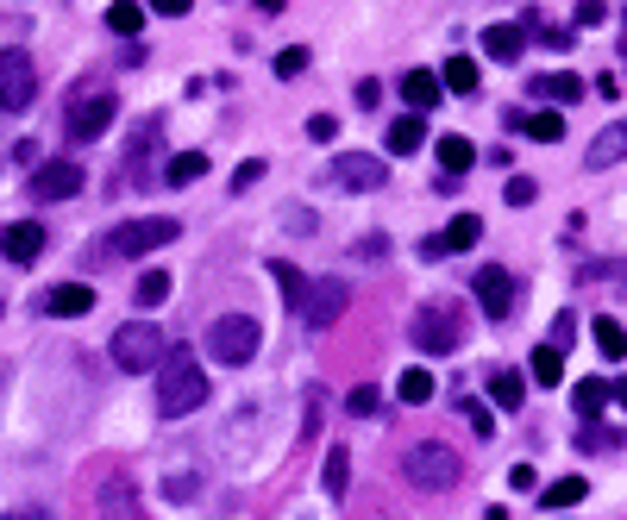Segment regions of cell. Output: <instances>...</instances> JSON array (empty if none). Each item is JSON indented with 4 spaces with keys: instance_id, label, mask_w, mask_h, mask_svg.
I'll return each instance as SVG.
<instances>
[{
    "instance_id": "e575fe53",
    "label": "cell",
    "mask_w": 627,
    "mask_h": 520,
    "mask_svg": "<svg viewBox=\"0 0 627 520\" xmlns=\"http://www.w3.org/2000/svg\"><path fill=\"white\" fill-rule=\"evenodd\" d=\"M527 26L540 32V44H546V51H571V38H577V32H565V26H540V13H527Z\"/></svg>"
},
{
    "instance_id": "8992f818",
    "label": "cell",
    "mask_w": 627,
    "mask_h": 520,
    "mask_svg": "<svg viewBox=\"0 0 627 520\" xmlns=\"http://www.w3.org/2000/svg\"><path fill=\"white\" fill-rule=\"evenodd\" d=\"M164 333H157L151 320H132V326H120V333H113V364L120 370H157L164 364Z\"/></svg>"
},
{
    "instance_id": "ee69618b",
    "label": "cell",
    "mask_w": 627,
    "mask_h": 520,
    "mask_svg": "<svg viewBox=\"0 0 627 520\" xmlns=\"http://www.w3.org/2000/svg\"><path fill=\"white\" fill-rule=\"evenodd\" d=\"M602 19H609L602 0H577V26H602Z\"/></svg>"
},
{
    "instance_id": "30bf717a",
    "label": "cell",
    "mask_w": 627,
    "mask_h": 520,
    "mask_svg": "<svg viewBox=\"0 0 627 520\" xmlns=\"http://www.w3.org/2000/svg\"><path fill=\"white\" fill-rule=\"evenodd\" d=\"M471 289H477V307H483V320H508L515 314V276H508L502 264H483L477 276H471Z\"/></svg>"
},
{
    "instance_id": "2e32d148",
    "label": "cell",
    "mask_w": 627,
    "mask_h": 520,
    "mask_svg": "<svg viewBox=\"0 0 627 520\" xmlns=\"http://www.w3.org/2000/svg\"><path fill=\"white\" fill-rule=\"evenodd\" d=\"M439 94H446V82H439L433 69H408V76H402V101H408L414 113H433Z\"/></svg>"
},
{
    "instance_id": "52a82bcc",
    "label": "cell",
    "mask_w": 627,
    "mask_h": 520,
    "mask_svg": "<svg viewBox=\"0 0 627 520\" xmlns=\"http://www.w3.org/2000/svg\"><path fill=\"white\" fill-rule=\"evenodd\" d=\"M32 94H38V69L19 44H7V51H0V113H26Z\"/></svg>"
},
{
    "instance_id": "ba28073f",
    "label": "cell",
    "mask_w": 627,
    "mask_h": 520,
    "mask_svg": "<svg viewBox=\"0 0 627 520\" xmlns=\"http://www.w3.org/2000/svg\"><path fill=\"white\" fill-rule=\"evenodd\" d=\"M176 220L170 214H145V220H126L120 232H113V257H145V251H164L176 239Z\"/></svg>"
},
{
    "instance_id": "681fc988",
    "label": "cell",
    "mask_w": 627,
    "mask_h": 520,
    "mask_svg": "<svg viewBox=\"0 0 627 520\" xmlns=\"http://www.w3.org/2000/svg\"><path fill=\"white\" fill-rule=\"evenodd\" d=\"M508 483H515V489H533L540 477H533V464H515V470H508Z\"/></svg>"
},
{
    "instance_id": "d6986e66",
    "label": "cell",
    "mask_w": 627,
    "mask_h": 520,
    "mask_svg": "<svg viewBox=\"0 0 627 520\" xmlns=\"http://www.w3.org/2000/svg\"><path fill=\"white\" fill-rule=\"evenodd\" d=\"M627 157V120H615L609 132H596L590 138V170H609V163Z\"/></svg>"
},
{
    "instance_id": "9a60e30c",
    "label": "cell",
    "mask_w": 627,
    "mask_h": 520,
    "mask_svg": "<svg viewBox=\"0 0 627 520\" xmlns=\"http://www.w3.org/2000/svg\"><path fill=\"white\" fill-rule=\"evenodd\" d=\"M477 239H483V220H477V214H458V220L439 232V239H427L421 251H427V257H446V251H471Z\"/></svg>"
},
{
    "instance_id": "bcb514c9",
    "label": "cell",
    "mask_w": 627,
    "mask_h": 520,
    "mask_svg": "<svg viewBox=\"0 0 627 520\" xmlns=\"http://www.w3.org/2000/svg\"><path fill=\"white\" fill-rule=\"evenodd\" d=\"M101 508H120V514H132L138 502H132V495H126V489H107V495H101Z\"/></svg>"
},
{
    "instance_id": "8fae6325",
    "label": "cell",
    "mask_w": 627,
    "mask_h": 520,
    "mask_svg": "<svg viewBox=\"0 0 627 520\" xmlns=\"http://www.w3.org/2000/svg\"><path fill=\"white\" fill-rule=\"evenodd\" d=\"M333 182L352 188V195H370V188L389 182V163L370 157V151H345V157H333Z\"/></svg>"
},
{
    "instance_id": "d590c367",
    "label": "cell",
    "mask_w": 627,
    "mask_h": 520,
    "mask_svg": "<svg viewBox=\"0 0 627 520\" xmlns=\"http://www.w3.org/2000/svg\"><path fill=\"white\" fill-rule=\"evenodd\" d=\"M584 282H609V289H621V295H627V264H590V270H584Z\"/></svg>"
},
{
    "instance_id": "d4e9b609",
    "label": "cell",
    "mask_w": 627,
    "mask_h": 520,
    "mask_svg": "<svg viewBox=\"0 0 627 520\" xmlns=\"http://www.w3.org/2000/svg\"><path fill=\"white\" fill-rule=\"evenodd\" d=\"M207 176V157L201 151H176L170 163H164V182H176V188H189V182H201Z\"/></svg>"
},
{
    "instance_id": "b9f144b4",
    "label": "cell",
    "mask_w": 627,
    "mask_h": 520,
    "mask_svg": "<svg viewBox=\"0 0 627 520\" xmlns=\"http://www.w3.org/2000/svg\"><path fill=\"white\" fill-rule=\"evenodd\" d=\"M251 182H264V163H258V157H245V163H239V170H232V188H239V195H245V188H251Z\"/></svg>"
},
{
    "instance_id": "f1b7e54d",
    "label": "cell",
    "mask_w": 627,
    "mask_h": 520,
    "mask_svg": "<svg viewBox=\"0 0 627 520\" xmlns=\"http://www.w3.org/2000/svg\"><path fill=\"white\" fill-rule=\"evenodd\" d=\"M345 489H352V452L333 445V452H327V495H333V502H345Z\"/></svg>"
},
{
    "instance_id": "f35d334b",
    "label": "cell",
    "mask_w": 627,
    "mask_h": 520,
    "mask_svg": "<svg viewBox=\"0 0 627 520\" xmlns=\"http://www.w3.org/2000/svg\"><path fill=\"white\" fill-rule=\"evenodd\" d=\"M533 195H540V188H533V176H508V188H502V201H508V207H527Z\"/></svg>"
},
{
    "instance_id": "484cf974",
    "label": "cell",
    "mask_w": 627,
    "mask_h": 520,
    "mask_svg": "<svg viewBox=\"0 0 627 520\" xmlns=\"http://www.w3.org/2000/svg\"><path fill=\"white\" fill-rule=\"evenodd\" d=\"M132 301L145 307V314H151V307H164L170 301V270H145V276H138V289H132Z\"/></svg>"
},
{
    "instance_id": "ffe728a7",
    "label": "cell",
    "mask_w": 627,
    "mask_h": 520,
    "mask_svg": "<svg viewBox=\"0 0 627 520\" xmlns=\"http://www.w3.org/2000/svg\"><path fill=\"white\" fill-rule=\"evenodd\" d=\"M533 94H540L546 107H571L577 94H584V82H577L571 69H565V76H559V69H552V76H533Z\"/></svg>"
},
{
    "instance_id": "1f68e13d",
    "label": "cell",
    "mask_w": 627,
    "mask_h": 520,
    "mask_svg": "<svg viewBox=\"0 0 627 520\" xmlns=\"http://www.w3.org/2000/svg\"><path fill=\"white\" fill-rule=\"evenodd\" d=\"M521 395H527V383H521L515 370H496L490 376V401H496V408H521Z\"/></svg>"
},
{
    "instance_id": "d6a6232c",
    "label": "cell",
    "mask_w": 627,
    "mask_h": 520,
    "mask_svg": "<svg viewBox=\"0 0 627 520\" xmlns=\"http://www.w3.org/2000/svg\"><path fill=\"white\" fill-rule=\"evenodd\" d=\"M138 26H145V7H132V0H113V7H107V32L132 38Z\"/></svg>"
},
{
    "instance_id": "816d5d0a",
    "label": "cell",
    "mask_w": 627,
    "mask_h": 520,
    "mask_svg": "<svg viewBox=\"0 0 627 520\" xmlns=\"http://www.w3.org/2000/svg\"><path fill=\"white\" fill-rule=\"evenodd\" d=\"M621 26H627V13H621ZM621 44H627V32H621Z\"/></svg>"
},
{
    "instance_id": "8d00e7d4",
    "label": "cell",
    "mask_w": 627,
    "mask_h": 520,
    "mask_svg": "<svg viewBox=\"0 0 627 520\" xmlns=\"http://www.w3.org/2000/svg\"><path fill=\"white\" fill-rule=\"evenodd\" d=\"M458 414L471 420V433H477V439H490V427H496V420H490V408H483V401H458Z\"/></svg>"
},
{
    "instance_id": "4316f807",
    "label": "cell",
    "mask_w": 627,
    "mask_h": 520,
    "mask_svg": "<svg viewBox=\"0 0 627 520\" xmlns=\"http://www.w3.org/2000/svg\"><path fill=\"white\" fill-rule=\"evenodd\" d=\"M584 502V477H559V483H546L540 489V508L552 514V508H577Z\"/></svg>"
},
{
    "instance_id": "9c48e42d",
    "label": "cell",
    "mask_w": 627,
    "mask_h": 520,
    "mask_svg": "<svg viewBox=\"0 0 627 520\" xmlns=\"http://www.w3.org/2000/svg\"><path fill=\"white\" fill-rule=\"evenodd\" d=\"M352 307V282H314V295H301V320H308V333H327L339 326V314Z\"/></svg>"
},
{
    "instance_id": "f6af8a7d",
    "label": "cell",
    "mask_w": 627,
    "mask_h": 520,
    "mask_svg": "<svg viewBox=\"0 0 627 520\" xmlns=\"http://www.w3.org/2000/svg\"><path fill=\"white\" fill-rule=\"evenodd\" d=\"M571 339H577V320L559 314V320H552V345H565V351H571Z\"/></svg>"
},
{
    "instance_id": "e0dca14e",
    "label": "cell",
    "mask_w": 627,
    "mask_h": 520,
    "mask_svg": "<svg viewBox=\"0 0 627 520\" xmlns=\"http://www.w3.org/2000/svg\"><path fill=\"white\" fill-rule=\"evenodd\" d=\"M44 307H51L57 320H76V314H88V307H95V289H82V282H57V289L44 295Z\"/></svg>"
},
{
    "instance_id": "7a4b0ae2",
    "label": "cell",
    "mask_w": 627,
    "mask_h": 520,
    "mask_svg": "<svg viewBox=\"0 0 627 520\" xmlns=\"http://www.w3.org/2000/svg\"><path fill=\"white\" fill-rule=\"evenodd\" d=\"M402 470H408V483L427 489V495H446V489L464 483V464H458L452 445H414V452L402 458Z\"/></svg>"
},
{
    "instance_id": "ac0fdd59",
    "label": "cell",
    "mask_w": 627,
    "mask_h": 520,
    "mask_svg": "<svg viewBox=\"0 0 627 520\" xmlns=\"http://www.w3.org/2000/svg\"><path fill=\"white\" fill-rule=\"evenodd\" d=\"M427 145V126H421V113H414L408 107V120H396V126H389V138H383V151L389 157H414V151H421Z\"/></svg>"
},
{
    "instance_id": "c3c4849f",
    "label": "cell",
    "mask_w": 627,
    "mask_h": 520,
    "mask_svg": "<svg viewBox=\"0 0 627 520\" xmlns=\"http://www.w3.org/2000/svg\"><path fill=\"white\" fill-rule=\"evenodd\" d=\"M170 495H182V502L195 495V477H189V470H176V477H170Z\"/></svg>"
},
{
    "instance_id": "f907efd6",
    "label": "cell",
    "mask_w": 627,
    "mask_h": 520,
    "mask_svg": "<svg viewBox=\"0 0 627 520\" xmlns=\"http://www.w3.org/2000/svg\"><path fill=\"white\" fill-rule=\"evenodd\" d=\"M615 395H621V408H627V383H621V389H615Z\"/></svg>"
},
{
    "instance_id": "60d3db41",
    "label": "cell",
    "mask_w": 627,
    "mask_h": 520,
    "mask_svg": "<svg viewBox=\"0 0 627 520\" xmlns=\"http://www.w3.org/2000/svg\"><path fill=\"white\" fill-rule=\"evenodd\" d=\"M301 69H308V51H301V44H289V51L276 57V76H301Z\"/></svg>"
},
{
    "instance_id": "7bdbcfd3",
    "label": "cell",
    "mask_w": 627,
    "mask_h": 520,
    "mask_svg": "<svg viewBox=\"0 0 627 520\" xmlns=\"http://www.w3.org/2000/svg\"><path fill=\"white\" fill-rule=\"evenodd\" d=\"M345 408H352L358 420H364V414H377V389H370V383H364V389H352V401H345Z\"/></svg>"
},
{
    "instance_id": "cb8c5ba5",
    "label": "cell",
    "mask_w": 627,
    "mask_h": 520,
    "mask_svg": "<svg viewBox=\"0 0 627 520\" xmlns=\"http://www.w3.org/2000/svg\"><path fill=\"white\" fill-rule=\"evenodd\" d=\"M527 370H533V383H565V345H552V339H546L540 351H533V364H527Z\"/></svg>"
},
{
    "instance_id": "5bb4252c",
    "label": "cell",
    "mask_w": 627,
    "mask_h": 520,
    "mask_svg": "<svg viewBox=\"0 0 627 520\" xmlns=\"http://www.w3.org/2000/svg\"><path fill=\"white\" fill-rule=\"evenodd\" d=\"M38 251H44V226H38V220H13V226H0V257H7V264H32Z\"/></svg>"
},
{
    "instance_id": "603a6c76",
    "label": "cell",
    "mask_w": 627,
    "mask_h": 520,
    "mask_svg": "<svg viewBox=\"0 0 627 520\" xmlns=\"http://www.w3.org/2000/svg\"><path fill=\"white\" fill-rule=\"evenodd\" d=\"M483 51H490L496 63H521V51H527V38H521L515 26H490V32H483Z\"/></svg>"
},
{
    "instance_id": "ab89813d",
    "label": "cell",
    "mask_w": 627,
    "mask_h": 520,
    "mask_svg": "<svg viewBox=\"0 0 627 520\" xmlns=\"http://www.w3.org/2000/svg\"><path fill=\"white\" fill-rule=\"evenodd\" d=\"M308 138H314V145H333V138H339V120H333V113H314V120H308Z\"/></svg>"
},
{
    "instance_id": "836d02e7",
    "label": "cell",
    "mask_w": 627,
    "mask_h": 520,
    "mask_svg": "<svg viewBox=\"0 0 627 520\" xmlns=\"http://www.w3.org/2000/svg\"><path fill=\"white\" fill-rule=\"evenodd\" d=\"M590 333H596V345L609 351V358H627V326H615V314H602Z\"/></svg>"
},
{
    "instance_id": "7402d4cb",
    "label": "cell",
    "mask_w": 627,
    "mask_h": 520,
    "mask_svg": "<svg viewBox=\"0 0 627 520\" xmlns=\"http://www.w3.org/2000/svg\"><path fill=\"white\" fill-rule=\"evenodd\" d=\"M471 163H477V145H471V138H458V132L439 138V170H446V176H464Z\"/></svg>"
},
{
    "instance_id": "277c9868",
    "label": "cell",
    "mask_w": 627,
    "mask_h": 520,
    "mask_svg": "<svg viewBox=\"0 0 627 520\" xmlns=\"http://www.w3.org/2000/svg\"><path fill=\"white\" fill-rule=\"evenodd\" d=\"M113 113H120V101H113V88H82V94H69V107H63V126L69 138H107L113 132Z\"/></svg>"
},
{
    "instance_id": "3957f363",
    "label": "cell",
    "mask_w": 627,
    "mask_h": 520,
    "mask_svg": "<svg viewBox=\"0 0 627 520\" xmlns=\"http://www.w3.org/2000/svg\"><path fill=\"white\" fill-rule=\"evenodd\" d=\"M264 345V326L251 314H220L207 326V351H214V364H251Z\"/></svg>"
},
{
    "instance_id": "83f0119b",
    "label": "cell",
    "mask_w": 627,
    "mask_h": 520,
    "mask_svg": "<svg viewBox=\"0 0 627 520\" xmlns=\"http://www.w3.org/2000/svg\"><path fill=\"white\" fill-rule=\"evenodd\" d=\"M439 82H446L452 94H477V57H464V51H458L446 69H439Z\"/></svg>"
},
{
    "instance_id": "7dc6e473",
    "label": "cell",
    "mask_w": 627,
    "mask_h": 520,
    "mask_svg": "<svg viewBox=\"0 0 627 520\" xmlns=\"http://www.w3.org/2000/svg\"><path fill=\"white\" fill-rule=\"evenodd\" d=\"M189 7H195V0H151V13H170V19H182Z\"/></svg>"
},
{
    "instance_id": "f546056e",
    "label": "cell",
    "mask_w": 627,
    "mask_h": 520,
    "mask_svg": "<svg viewBox=\"0 0 627 520\" xmlns=\"http://www.w3.org/2000/svg\"><path fill=\"white\" fill-rule=\"evenodd\" d=\"M527 138H540V145H559L565 138V113L559 107H546V113H527V126H521Z\"/></svg>"
},
{
    "instance_id": "4fadbf2b",
    "label": "cell",
    "mask_w": 627,
    "mask_h": 520,
    "mask_svg": "<svg viewBox=\"0 0 627 520\" xmlns=\"http://www.w3.org/2000/svg\"><path fill=\"white\" fill-rule=\"evenodd\" d=\"M151 145H157V120H145L132 132V151H126V188H151V182H164L151 170Z\"/></svg>"
},
{
    "instance_id": "7c38bea8",
    "label": "cell",
    "mask_w": 627,
    "mask_h": 520,
    "mask_svg": "<svg viewBox=\"0 0 627 520\" xmlns=\"http://www.w3.org/2000/svg\"><path fill=\"white\" fill-rule=\"evenodd\" d=\"M26 188H32V201H69L82 188V170L76 163H38V176Z\"/></svg>"
},
{
    "instance_id": "4dcf8cb0",
    "label": "cell",
    "mask_w": 627,
    "mask_h": 520,
    "mask_svg": "<svg viewBox=\"0 0 627 520\" xmlns=\"http://www.w3.org/2000/svg\"><path fill=\"white\" fill-rule=\"evenodd\" d=\"M396 395L408 401V408H427V401H433V376L427 370H402L396 376Z\"/></svg>"
},
{
    "instance_id": "6da1fadb",
    "label": "cell",
    "mask_w": 627,
    "mask_h": 520,
    "mask_svg": "<svg viewBox=\"0 0 627 520\" xmlns=\"http://www.w3.org/2000/svg\"><path fill=\"white\" fill-rule=\"evenodd\" d=\"M157 370H164V383H157V408H164V420H176V414H195L201 401H207V370L195 364V351L170 345Z\"/></svg>"
},
{
    "instance_id": "74e56055",
    "label": "cell",
    "mask_w": 627,
    "mask_h": 520,
    "mask_svg": "<svg viewBox=\"0 0 627 520\" xmlns=\"http://www.w3.org/2000/svg\"><path fill=\"white\" fill-rule=\"evenodd\" d=\"M270 276L283 282V295H289V301L301 307V270H295V264H283V257H276V264H270Z\"/></svg>"
},
{
    "instance_id": "44dd1931",
    "label": "cell",
    "mask_w": 627,
    "mask_h": 520,
    "mask_svg": "<svg viewBox=\"0 0 627 520\" xmlns=\"http://www.w3.org/2000/svg\"><path fill=\"white\" fill-rule=\"evenodd\" d=\"M609 395H615V383H602V376H584V383L571 389V408L584 414V420H596L602 408H609Z\"/></svg>"
},
{
    "instance_id": "5b68a950",
    "label": "cell",
    "mask_w": 627,
    "mask_h": 520,
    "mask_svg": "<svg viewBox=\"0 0 627 520\" xmlns=\"http://www.w3.org/2000/svg\"><path fill=\"white\" fill-rule=\"evenodd\" d=\"M414 345L433 351V358H446V351H458V333H464V320H458V307L452 301H421L414 307Z\"/></svg>"
}]
</instances>
